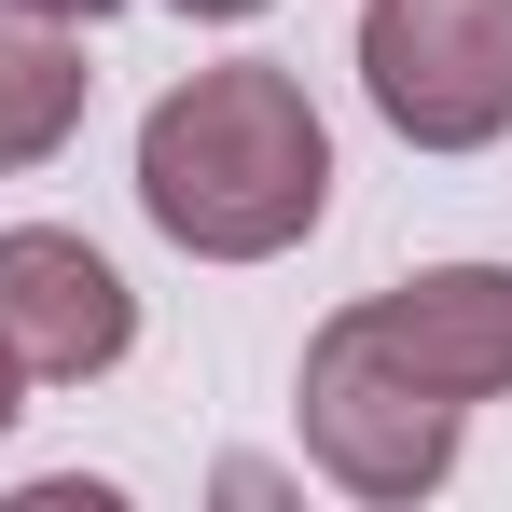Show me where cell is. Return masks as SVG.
I'll return each mask as SVG.
<instances>
[{
  "label": "cell",
  "mask_w": 512,
  "mask_h": 512,
  "mask_svg": "<svg viewBox=\"0 0 512 512\" xmlns=\"http://www.w3.org/2000/svg\"><path fill=\"white\" fill-rule=\"evenodd\" d=\"M139 208L194 263H277L333 208V125L277 56H208L139 125Z\"/></svg>",
  "instance_id": "6da1fadb"
},
{
  "label": "cell",
  "mask_w": 512,
  "mask_h": 512,
  "mask_svg": "<svg viewBox=\"0 0 512 512\" xmlns=\"http://www.w3.org/2000/svg\"><path fill=\"white\" fill-rule=\"evenodd\" d=\"M291 416H305V457L333 471L346 499L402 512V499H429V485L457 471L471 402H443L429 374H402V360L374 346V319L346 305V319H319V333H305V388H291Z\"/></svg>",
  "instance_id": "7a4b0ae2"
},
{
  "label": "cell",
  "mask_w": 512,
  "mask_h": 512,
  "mask_svg": "<svg viewBox=\"0 0 512 512\" xmlns=\"http://www.w3.org/2000/svg\"><path fill=\"white\" fill-rule=\"evenodd\" d=\"M360 97L416 153L512 139V0H360Z\"/></svg>",
  "instance_id": "3957f363"
},
{
  "label": "cell",
  "mask_w": 512,
  "mask_h": 512,
  "mask_svg": "<svg viewBox=\"0 0 512 512\" xmlns=\"http://www.w3.org/2000/svg\"><path fill=\"white\" fill-rule=\"evenodd\" d=\"M139 346V291H125V263L70 236V222H14L0 236V360L28 374V388H84Z\"/></svg>",
  "instance_id": "277c9868"
},
{
  "label": "cell",
  "mask_w": 512,
  "mask_h": 512,
  "mask_svg": "<svg viewBox=\"0 0 512 512\" xmlns=\"http://www.w3.org/2000/svg\"><path fill=\"white\" fill-rule=\"evenodd\" d=\"M360 319L443 402H499L512 388V263H416L402 291H360Z\"/></svg>",
  "instance_id": "5b68a950"
},
{
  "label": "cell",
  "mask_w": 512,
  "mask_h": 512,
  "mask_svg": "<svg viewBox=\"0 0 512 512\" xmlns=\"http://www.w3.org/2000/svg\"><path fill=\"white\" fill-rule=\"evenodd\" d=\"M84 28H56V14H28V0H0V180L56 167L70 139H84Z\"/></svg>",
  "instance_id": "8992f818"
},
{
  "label": "cell",
  "mask_w": 512,
  "mask_h": 512,
  "mask_svg": "<svg viewBox=\"0 0 512 512\" xmlns=\"http://www.w3.org/2000/svg\"><path fill=\"white\" fill-rule=\"evenodd\" d=\"M167 14H194V28H250L263 0H167Z\"/></svg>",
  "instance_id": "52a82bcc"
},
{
  "label": "cell",
  "mask_w": 512,
  "mask_h": 512,
  "mask_svg": "<svg viewBox=\"0 0 512 512\" xmlns=\"http://www.w3.org/2000/svg\"><path fill=\"white\" fill-rule=\"evenodd\" d=\"M28 14H56V28H97V14H111V0H28Z\"/></svg>",
  "instance_id": "ba28073f"
},
{
  "label": "cell",
  "mask_w": 512,
  "mask_h": 512,
  "mask_svg": "<svg viewBox=\"0 0 512 512\" xmlns=\"http://www.w3.org/2000/svg\"><path fill=\"white\" fill-rule=\"evenodd\" d=\"M14 388H28V374H14V360H0V429H14Z\"/></svg>",
  "instance_id": "9c48e42d"
}]
</instances>
